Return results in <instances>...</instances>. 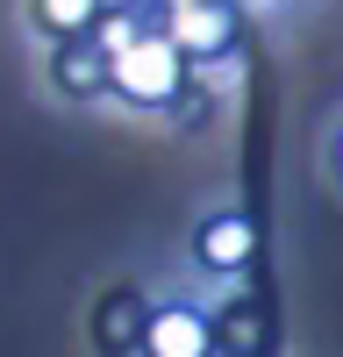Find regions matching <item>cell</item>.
Segmentation results:
<instances>
[{
	"label": "cell",
	"instance_id": "6da1fadb",
	"mask_svg": "<svg viewBox=\"0 0 343 357\" xmlns=\"http://www.w3.org/2000/svg\"><path fill=\"white\" fill-rule=\"evenodd\" d=\"M186 65L193 57L172 43V29H136V36L114 50V100L122 107H172L186 93Z\"/></svg>",
	"mask_w": 343,
	"mask_h": 357
},
{
	"label": "cell",
	"instance_id": "7a4b0ae2",
	"mask_svg": "<svg viewBox=\"0 0 343 357\" xmlns=\"http://www.w3.org/2000/svg\"><path fill=\"white\" fill-rule=\"evenodd\" d=\"M50 86H57L65 100H100V93H114V43H107V29L57 43V50H50Z\"/></svg>",
	"mask_w": 343,
	"mask_h": 357
},
{
	"label": "cell",
	"instance_id": "3957f363",
	"mask_svg": "<svg viewBox=\"0 0 343 357\" xmlns=\"http://www.w3.org/2000/svg\"><path fill=\"white\" fill-rule=\"evenodd\" d=\"M222 336H215V321L186 307V301H172V307H151V329H143V350L136 357H215Z\"/></svg>",
	"mask_w": 343,
	"mask_h": 357
},
{
	"label": "cell",
	"instance_id": "277c9868",
	"mask_svg": "<svg viewBox=\"0 0 343 357\" xmlns=\"http://www.w3.org/2000/svg\"><path fill=\"white\" fill-rule=\"evenodd\" d=\"M143 329H151V301H143L136 286H107L93 301V350L100 357H136Z\"/></svg>",
	"mask_w": 343,
	"mask_h": 357
},
{
	"label": "cell",
	"instance_id": "5b68a950",
	"mask_svg": "<svg viewBox=\"0 0 343 357\" xmlns=\"http://www.w3.org/2000/svg\"><path fill=\"white\" fill-rule=\"evenodd\" d=\"M165 29H172V43H179L193 65H208V57H229V43H236V8H229V0H193V8H179Z\"/></svg>",
	"mask_w": 343,
	"mask_h": 357
},
{
	"label": "cell",
	"instance_id": "8992f818",
	"mask_svg": "<svg viewBox=\"0 0 343 357\" xmlns=\"http://www.w3.org/2000/svg\"><path fill=\"white\" fill-rule=\"evenodd\" d=\"M193 257L208 264V272H243V264L257 257V229H250V215H236V207H222V215H208L200 222V236H193Z\"/></svg>",
	"mask_w": 343,
	"mask_h": 357
},
{
	"label": "cell",
	"instance_id": "52a82bcc",
	"mask_svg": "<svg viewBox=\"0 0 343 357\" xmlns=\"http://www.w3.org/2000/svg\"><path fill=\"white\" fill-rule=\"evenodd\" d=\"M29 22H36L50 43H65V36H93V29L107 22V0H29Z\"/></svg>",
	"mask_w": 343,
	"mask_h": 357
},
{
	"label": "cell",
	"instance_id": "ba28073f",
	"mask_svg": "<svg viewBox=\"0 0 343 357\" xmlns=\"http://www.w3.org/2000/svg\"><path fill=\"white\" fill-rule=\"evenodd\" d=\"M329 172L343 178V129H336V143H329Z\"/></svg>",
	"mask_w": 343,
	"mask_h": 357
},
{
	"label": "cell",
	"instance_id": "9c48e42d",
	"mask_svg": "<svg viewBox=\"0 0 343 357\" xmlns=\"http://www.w3.org/2000/svg\"><path fill=\"white\" fill-rule=\"evenodd\" d=\"M151 8H158V15L172 22V15H179V8H193V0H151Z\"/></svg>",
	"mask_w": 343,
	"mask_h": 357
}]
</instances>
